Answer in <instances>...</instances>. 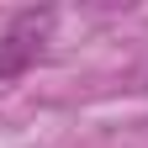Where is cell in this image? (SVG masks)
<instances>
[{
  "label": "cell",
  "mask_w": 148,
  "mask_h": 148,
  "mask_svg": "<svg viewBox=\"0 0 148 148\" xmlns=\"http://www.w3.org/2000/svg\"><path fill=\"white\" fill-rule=\"evenodd\" d=\"M53 21H58V11H16L11 27L0 32V79H16V74H27L37 58H42L48 37H53Z\"/></svg>",
  "instance_id": "6da1fadb"
}]
</instances>
